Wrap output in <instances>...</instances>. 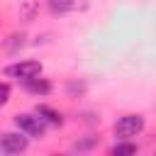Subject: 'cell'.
<instances>
[{"mask_svg": "<svg viewBox=\"0 0 156 156\" xmlns=\"http://www.w3.org/2000/svg\"><path fill=\"white\" fill-rule=\"evenodd\" d=\"M136 151H139L136 144H132L129 139H119V144H115V146L110 149L112 156H132V154H136Z\"/></svg>", "mask_w": 156, "mask_h": 156, "instance_id": "7", "label": "cell"}, {"mask_svg": "<svg viewBox=\"0 0 156 156\" xmlns=\"http://www.w3.org/2000/svg\"><path fill=\"white\" fill-rule=\"evenodd\" d=\"M5 73L17 80H27V78H34L41 73V63L39 61H17V63H10L5 68Z\"/></svg>", "mask_w": 156, "mask_h": 156, "instance_id": "3", "label": "cell"}, {"mask_svg": "<svg viewBox=\"0 0 156 156\" xmlns=\"http://www.w3.org/2000/svg\"><path fill=\"white\" fill-rule=\"evenodd\" d=\"M46 5H49V10L54 15H63V12H68L73 7V0H46Z\"/></svg>", "mask_w": 156, "mask_h": 156, "instance_id": "8", "label": "cell"}, {"mask_svg": "<svg viewBox=\"0 0 156 156\" xmlns=\"http://www.w3.org/2000/svg\"><path fill=\"white\" fill-rule=\"evenodd\" d=\"M10 100V85L7 83H0V107Z\"/></svg>", "mask_w": 156, "mask_h": 156, "instance_id": "9", "label": "cell"}, {"mask_svg": "<svg viewBox=\"0 0 156 156\" xmlns=\"http://www.w3.org/2000/svg\"><path fill=\"white\" fill-rule=\"evenodd\" d=\"M141 132H144V117L141 115H124L115 124L117 139H132V136H139Z\"/></svg>", "mask_w": 156, "mask_h": 156, "instance_id": "2", "label": "cell"}, {"mask_svg": "<svg viewBox=\"0 0 156 156\" xmlns=\"http://www.w3.org/2000/svg\"><path fill=\"white\" fill-rule=\"evenodd\" d=\"M22 83H24V88H27L29 93H34V95H46V93L51 90V83L44 80V78H39V76L27 78V80H22Z\"/></svg>", "mask_w": 156, "mask_h": 156, "instance_id": "6", "label": "cell"}, {"mask_svg": "<svg viewBox=\"0 0 156 156\" xmlns=\"http://www.w3.org/2000/svg\"><path fill=\"white\" fill-rule=\"evenodd\" d=\"M27 134H17V132H2L0 134V151L2 154H22L27 151Z\"/></svg>", "mask_w": 156, "mask_h": 156, "instance_id": "4", "label": "cell"}, {"mask_svg": "<svg viewBox=\"0 0 156 156\" xmlns=\"http://www.w3.org/2000/svg\"><path fill=\"white\" fill-rule=\"evenodd\" d=\"M15 124H17V129H20L22 134L34 136V139H41L44 132H46V122H44L37 112H22V115H17V117H15Z\"/></svg>", "mask_w": 156, "mask_h": 156, "instance_id": "1", "label": "cell"}, {"mask_svg": "<svg viewBox=\"0 0 156 156\" xmlns=\"http://www.w3.org/2000/svg\"><path fill=\"white\" fill-rule=\"evenodd\" d=\"M37 115H39L46 124H54V127H61V124H63L61 112H56V110L49 107V105H37Z\"/></svg>", "mask_w": 156, "mask_h": 156, "instance_id": "5", "label": "cell"}]
</instances>
